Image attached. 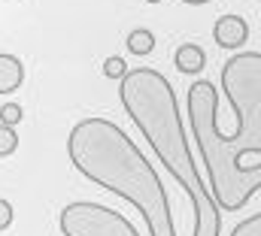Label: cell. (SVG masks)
Wrapping results in <instances>:
<instances>
[{"label":"cell","instance_id":"6da1fadb","mask_svg":"<svg viewBox=\"0 0 261 236\" xmlns=\"http://www.w3.org/2000/svg\"><path fill=\"white\" fill-rule=\"evenodd\" d=\"M67 152L73 167L88 182L137 206L152 236H176L170 200L155 167L116 121L85 118L73 124L67 136Z\"/></svg>","mask_w":261,"mask_h":236},{"label":"cell","instance_id":"7a4b0ae2","mask_svg":"<svg viewBox=\"0 0 261 236\" xmlns=\"http://www.w3.org/2000/svg\"><path fill=\"white\" fill-rule=\"evenodd\" d=\"M119 94H122L125 112L140 127V133L146 136V142L152 145L158 161L167 167V173L192 197L195 236H219L222 215H219V206L213 203L206 182L200 179V170L192 158L182 115H179V103H176L170 82L152 67H137V70L125 73Z\"/></svg>","mask_w":261,"mask_h":236},{"label":"cell","instance_id":"3957f363","mask_svg":"<svg viewBox=\"0 0 261 236\" xmlns=\"http://www.w3.org/2000/svg\"><path fill=\"white\" fill-rule=\"evenodd\" d=\"M219 94L213 88V82L200 79L189 88V121L195 130V142L200 149L203 167H206V191L213 197V203L225 212H237L243 209L261 188V170H237L234 167V155H237V142H228L219 133Z\"/></svg>","mask_w":261,"mask_h":236},{"label":"cell","instance_id":"277c9868","mask_svg":"<svg viewBox=\"0 0 261 236\" xmlns=\"http://www.w3.org/2000/svg\"><path fill=\"white\" fill-rule=\"evenodd\" d=\"M222 88L237 115V127L222 136L228 142L249 139V149H261V52H243L225 61Z\"/></svg>","mask_w":261,"mask_h":236},{"label":"cell","instance_id":"5b68a950","mask_svg":"<svg viewBox=\"0 0 261 236\" xmlns=\"http://www.w3.org/2000/svg\"><path fill=\"white\" fill-rule=\"evenodd\" d=\"M58 227L64 236H140L122 212L91 200L64 206L58 215Z\"/></svg>","mask_w":261,"mask_h":236},{"label":"cell","instance_id":"8992f818","mask_svg":"<svg viewBox=\"0 0 261 236\" xmlns=\"http://www.w3.org/2000/svg\"><path fill=\"white\" fill-rule=\"evenodd\" d=\"M213 37L222 49H240L249 40V24L240 15H222L213 27Z\"/></svg>","mask_w":261,"mask_h":236},{"label":"cell","instance_id":"52a82bcc","mask_svg":"<svg viewBox=\"0 0 261 236\" xmlns=\"http://www.w3.org/2000/svg\"><path fill=\"white\" fill-rule=\"evenodd\" d=\"M24 82V67L15 55H0V94L18 91Z\"/></svg>","mask_w":261,"mask_h":236},{"label":"cell","instance_id":"ba28073f","mask_svg":"<svg viewBox=\"0 0 261 236\" xmlns=\"http://www.w3.org/2000/svg\"><path fill=\"white\" fill-rule=\"evenodd\" d=\"M173 61H176V70H179V73H200V70H203V64H206V55H203V49H200V46L186 43V46H179V49H176Z\"/></svg>","mask_w":261,"mask_h":236},{"label":"cell","instance_id":"9c48e42d","mask_svg":"<svg viewBox=\"0 0 261 236\" xmlns=\"http://www.w3.org/2000/svg\"><path fill=\"white\" fill-rule=\"evenodd\" d=\"M152 49H155V37H152V31L137 27V31H130L128 34V52L130 55H149Z\"/></svg>","mask_w":261,"mask_h":236},{"label":"cell","instance_id":"30bf717a","mask_svg":"<svg viewBox=\"0 0 261 236\" xmlns=\"http://www.w3.org/2000/svg\"><path fill=\"white\" fill-rule=\"evenodd\" d=\"M125 73H128V64H125V58H119V55H113V58L103 61V76L107 79H125Z\"/></svg>","mask_w":261,"mask_h":236},{"label":"cell","instance_id":"8fae6325","mask_svg":"<svg viewBox=\"0 0 261 236\" xmlns=\"http://www.w3.org/2000/svg\"><path fill=\"white\" fill-rule=\"evenodd\" d=\"M15 149H18V136H15V130L6 127V124H0V158L12 155Z\"/></svg>","mask_w":261,"mask_h":236},{"label":"cell","instance_id":"7c38bea8","mask_svg":"<svg viewBox=\"0 0 261 236\" xmlns=\"http://www.w3.org/2000/svg\"><path fill=\"white\" fill-rule=\"evenodd\" d=\"M21 118H24V109H21L18 103H3V109H0V124H6V127H15Z\"/></svg>","mask_w":261,"mask_h":236},{"label":"cell","instance_id":"4fadbf2b","mask_svg":"<svg viewBox=\"0 0 261 236\" xmlns=\"http://www.w3.org/2000/svg\"><path fill=\"white\" fill-rule=\"evenodd\" d=\"M12 224V206L9 200H0V230H6Z\"/></svg>","mask_w":261,"mask_h":236},{"label":"cell","instance_id":"5bb4252c","mask_svg":"<svg viewBox=\"0 0 261 236\" xmlns=\"http://www.w3.org/2000/svg\"><path fill=\"white\" fill-rule=\"evenodd\" d=\"M182 3H192V6H200V3H210V0H182Z\"/></svg>","mask_w":261,"mask_h":236},{"label":"cell","instance_id":"9a60e30c","mask_svg":"<svg viewBox=\"0 0 261 236\" xmlns=\"http://www.w3.org/2000/svg\"><path fill=\"white\" fill-rule=\"evenodd\" d=\"M146 3H161V0H146Z\"/></svg>","mask_w":261,"mask_h":236}]
</instances>
